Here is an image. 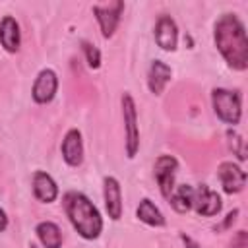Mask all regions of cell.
<instances>
[{"mask_svg":"<svg viewBox=\"0 0 248 248\" xmlns=\"http://www.w3.org/2000/svg\"><path fill=\"white\" fill-rule=\"evenodd\" d=\"M136 217H138L141 223L149 225V227H163V225H165V217H163L161 209H159L149 198H143V200L140 202V205H138V209H136Z\"/></svg>","mask_w":248,"mask_h":248,"instance_id":"e0dca14e","label":"cell"},{"mask_svg":"<svg viewBox=\"0 0 248 248\" xmlns=\"http://www.w3.org/2000/svg\"><path fill=\"white\" fill-rule=\"evenodd\" d=\"M155 43L163 50H174L178 43V27L170 16H161L155 23Z\"/></svg>","mask_w":248,"mask_h":248,"instance_id":"7c38bea8","label":"cell"},{"mask_svg":"<svg viewBox=\"0 0 248 248\" xmlns=\"http://www.w3.org/2000/svg\"><path fill=\"white\" fill-rule=\"evenodd\" d=\"M211 105L217 114V118L225 124H238L242 116V97L238 91H229L223 87H217L211 91Z\"/></svg>","mask_w":248,"mask_h":248,"instance_id":"3957f363","label":"cell"},{"mask_svg":"<svg viewBox=\"0 0 248 248\" xmlns=\"http://www.w3.org/2000/svg\"><path fill=\"white\" fill-rule=\"evenodd\" d=\"M227 140H229V147L232 149V153L236 155V159L238 161H244L246 159V143H244L242 136L236 130L229 128L227 130Z\"/></svg>","mask_w":248,"mask_h":248,"instance_id":"d6986e66","label":"cell"},{"mask_svg":"<svg viewBox=\"0 0 248 248\" xmlns=\"http://www.w3.org/2000/svg\"><path fill=\"white\" fill-rule=\"evenodd\" d=\"M81 48H83V54H85V60H87V66L97 70L101 66V52L95 45L87 43V41H81Z\"/></svg>","mask_w":248,"mask_h":248,"instance_id":"ffe728a7","label":"cell"},{"mask_svg":"<svg viewBox=\"0 0 248 248\" xmlns=\"http://www.w3.org/2000/svg\"><path fill=\"white\" fill-rule=\"evenodd\" d=\"M176 169H178V161L172 155H159L155 159L153 174H155V180L159 184L161 196L165 200H169L170 194H172V190H174V174H176Z\"/></svg>","mask_w":248,"mask_h":248,"instance_id":"5b68a950","label":"cell"},{"mask_svg":"<svg viewBox=\"0 0 248 248\" xmlns=\"http://www.w3.org/2000/svg\"><path fill=\"white\" fill-rule=\"evenodd\" d=\"M6 227H8V215H6V211L0 207V232L6 231Z\"/></svg>","mask_w":248,"mask_h":248,"instance_id":"cb8c5ba5","label":"cell"},{"mask_svg":"<svg viewBox=\"0 0 248 248\" xmlns=\"http://www.w3.org/2000/svg\"><path fill=\"white\" fill-rule=\"evenodd\" d=\"M58 91V76L54 70L50 68H45L37 74L35 78V83H33V89H31V97L37 105H46L54 99Z\"/></svg>","mask_w":248,"mask_h":248,"instance_id":"8992f818","label":"cell"},{"mask_svg":"<svg viewBox=\"0 0 248 248\" xmlns=\"http://www.w3.org/2000/svg\"><path fill=\"white\" fill-rule=\"evenodd\" d=\"M33 194L43 203H52L58 198V186L54 178L45 170H35L33 174Z\"/></svg>","mask_w":248,"mask_h":248,"instance_id":"4fadbf2b","label":"cell"},{"mask_svg":"<svg viewBox=\"0 0 248 248\" xmlns=\"http://www.w3.org/2000/svg\"><path fill=\"white\" fill-rule=\"evenodd\" d=\"M0 45L6 52H17L21 45V33L16 17L4 16L0 21Z\"/></svg>","mask_w":248,"mask_h":248,"instance_id":"5bb4252c","label":"cell"},{"mask_svg":"<svg viewBox=\"0 0 248 248\" xmlns=\"http://www.w3.org/2000/svg\"><path fill=\"white\" fill-rule=\"evenodd\" d=\"M236 215H238V209H232V211H229V213H227V217H225V221H223V225H221L219 229H229V227L234 223Z\"/></svg>","mask_w":248,"mask_h":248,"instance_id":"7402d4cb","label":"cell"},{"mask_svg":"<svg viewBox=\"0 0 248 248\" xmlns=\"http://www.w3.org/2000/svg\"><path fill=\"white\" fill-rule=\"evenodd\" d=\"M122 118H124V130H126V155L128 159H134L140 149V130H138V110L136 103L130 93L122 95Z\"/></svg>","mask_w":248,"mask_h":248,"instance_id":"277c9868","label":"cell"},{"mask_svg":"<svg viewBox=\"0 0 248 248\" xmlns=\"http://www.w3.org/2000/svg\"><path fill=\"white\" fill-rule=\"evenodd\" d=\"M103 196H105V207H107L108 217L112 221H118L122 217V188L114 176H105Z\"/></svg>","mask_w":248,"mask_h":248,"instance_id":"8fae6325","label":"cell"},{"mask_svg":"<svg viewBox=\"0 0 248 248\" xmlns=\"http://www.w3.org/2000/svg\"><path fill=\"white\" fill-rule=\"evenodd\" d=\"M62 159L70 167H79L83 161V141H81V132L78 128H70L62 140L60 145Z\"/></svg>","mask_w":248,"mask_h":248,"instance_id":"30bf717a","label":"cell"},{"mask_svg":"<svg viewBox=\"0 0 248 248\" xmlns=\"http://www.w3.org/2000/svg\"><path fill=\"white\" fill-rule=\"evenodd\" d=\"M231 248H248V234H246V231H238L236 232V236L232 238Z\"/></svg>","mask_w":248,"mask_h":248,"instance_id":"44dd1931","label":"cell"},{"mask_svg":"<svg viewBox=\"0 0 248 248\" xmlns=\"http://www.w3.org/2000/svg\"><path fill=\"white\" fill-rule=\"evenodd\" d=\"M217 176L221 180L225 194H238L246 186V172L232 161H223L217 169Z\"/></svg>","mask_w":248,"mask_h":248,"instance_id":"9c48e42d","label":"cell"},{"mask_svg":"<svg viewBox=\"0 0 248 248\" xmlns=\"http://www.w3.org/2000/svg\"><path fill=\"white\" fill-rule=\"evenodd\" d=\"M62 205H64L68 221L72 223V227L76 229V232L81 238L93 240L101 234L103 217H101L99 209L95 207V203L85 194L70 190L62 196Z\"/></svg>","mask_w":248,"mask_h":248,"instance_id":"7a4b0ae2","label":"cell"},{"mask_svg":"<svg viewBox=\"0 0 248 248\" xmlns=\"http://www.w3.org/2000/svg\"><path fill=\"white\" fill-rule=\"evenodd\" d=\"M172 78V70L169 64H165L163 60H153L147 72V87L153 95H161L165 85L170 81Z\"/></svg>","mask_w":248,"mask_h":248,"instance_id":"9a60e30c","label":"cell"},{"mask_svg":"<svg viewBox=\"0 0 248 248\" xmlns=\"http://www.w3.org/2000/svg\"><path fill=\"white\" fill-rule=\"evenodd\" d=\"M180 240L184 242V246H186V248H200V244H198V242H194V240H192L188 234H184V232H180Z\"/></svg>","mask_w":248,"mask_h":248,"instance_id":"603a6c76","label":"cell"},{"mask_svg":"<svg viewBox=\"0 0 248 248\" xmlns=\"http://www.w3.org/2000/svg\"><path fill=\"white\" fill-rule=\"evenodd\" d=\"M215 46L232 70L248 68V37L242 21L234 14H223L213 27Z\"/></svg>","mask_w":248,"mask_h":248,"instance_id":"6da1fadb","label":"cell"},{"mask_svg":"<svg viewBox=\"0 0 248 248\" xmlns=\"http://www.w3.org/2000/svg\"><path fill=\"white\" fill-rule=\"evenodd\" d=\"M37 238L45 248H60L62 246V232L60 227L52 221H41L35 227Z\"/></svg>","mask_w":248,"mask_h":248,"instance_id":"2e32d148","label":"cell"},{"mask_svg":"<svg viewBox=\"0 0 248 248\" xmlns=\"http://www.w3.org/2000/svg\"><path fill=\"white\" fill-rule=\"evenodd\" d=\"M192 196H194V188L190 184H178V186H174L169 202L174 211L186 213L192 209Z\"/></svg>","mask_w":248,"mask_h":248,"instance_id":"ac0fdd59","label":"cell"},{"mask_svg":"<svg viewBox=\"0 0 248 248\" xmlns=\"http://www.w3.org/2000/svg\"><path fill=\"white\" fill-rule=\"evenodd\" d=\"M192 207L196 209V213H200L203 217H213V215H217L221 211L223 202H221V196L217 192H213L207 184H200L194 190Z\"/></svg>","mask_w":248,"mask_h":248,"instance_id":"52a82bcc","label":"cell"},{"mask_svg":"<svg viewBox=\"0 0 248 248\" xmlns=\"http://www.w3.org/2000/svg\"><path fill=\"white\" fill-rule=\"evenodd\" d=\"M122 12H124V2H114L108 6H93V16L99 21L101 35L105 39H110L114 35Z\"/></svg>","mask_w":248,"mask_h":248,"instance_id":"ba28073f","label":"cell"}]
</instances>
